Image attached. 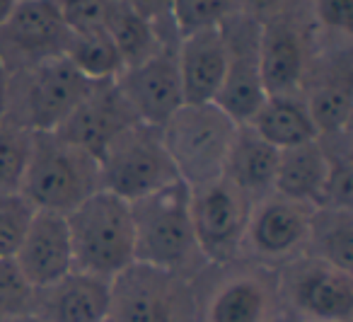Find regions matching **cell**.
I'll use <instances>...</instances> for the list:
<instances>
[{"label":"cell","mask_w":353,"mask_h":322,"mask_svg":"<svg viewBox=\"0 0 353 322\" xmlns=\"http://www.w3.org/2000/svg\"><path fill=\"white\" fill-rule=\"evenodd\" d=\"M136 262L187 276L201 252L192 225V189L172 182L131 204Z\"/></svg>","instance_id":"1"},{"label":"cell","mask_w":353,"mask_h":322,"mask_svg":"<svg viewBox=\"0 0 353 322\" xmlns=\"http://www.w3.org/2000/svg\"><path fill=\"white\" fill-rule=\"evenodd\" d=\"M73 269L112 281L136 262L131 204L112 191H94L65 216Z\"/></svg>","instance_id":"2"},{"label":"cell","mask_w":353,"mask_h":322,"mask_svg":"<svg viewBox=\"0 0 353 322\" xmlns=\"http://www.w3.org/2000/svg\"><path fill=\"white\" fill-rule=\"evenodd\" d=\"M102 189L99 162L56 133H34L20 194L37 211L68 216Z\"/></svg>","instance_id":"3"},{"label":"cell","mask_w":353,"mask_h":322,"mask_svg":"<svg viewBox=\"0 0 353 322\" xmlns=\"http://www.w3.org/2000/svg\"><path fill=\"white\" fill-rule=\"evenodd\" d=\"M235 133L237 124L216 104H182L160 126L172 167L189 189L221 180Z\"/></svg>","instance_id":"4"},{"label":"cell","mask_w":353,"mask_h":322,"mask_svg":"<svg viewBox=\"0 0 353 322\" xmlns=\"http://www.w3.org/2000/svg\"><path fill=\"white\" fill-rule=\"evenodd\" d=\"M85 80L65 59H51L10 73L6 122L30 133H54L90 93Z\"/></svg>","instance_id":"5"},{"label":"cell","mask_w":353,"mask_h":322,"mask_svg":"<svg viewBox=\"0 0 353 322\" xmlns=\"http://www.w3.org/2000/svg\"><path fill=\"white\" fill-rule=\"evenodd\" d=\"M97 162L102 189L128 204L179 180L162 146L160 129L141 122L119 131Z\"/></svg>","instance_id":"6"},{"label":"cell","mask_w":353,"mask_h":322,"mask_svg":"<svg viewBox=\"0 0 353 322\" xmlns=\"http://www.w3.org/2000/svg\"><path fill=\"white\" fill-rule=\"evenodd\" d=\"M196 298L182 274L133 262L112 278L107 322H194Z\"/></svg>","instance_id":"7"},{"label":"cell","mask_w":353,"mask_h":322,"mask_svg":"<svg viewBox=\"0 0 353 322\" xmlns=\"http://www.w3.org/2000/svg\"><path fill=\"white\" fill-rule=\"evenodd\" d=\"M281 298L300 322H351L353 274L307 254L290 259L276 278Z\"/></svg>","instance_id":"8"},{"label":"cell","mask_w":353,"mask_h":322,"mask_svg":"<svg viewBox=\"0 0 353 322\" xmlns=\"http://www.w3.org/2000/svg\"><path fill=\"white\" fill-rule=\"evenodd\" d=\"M70 30L56 0H15L10 17L0 27V61L8 73L63 59Z\"/></svg>","instance_id":"9"},{"label":"cell","mask_w":353,"mask_h":322,"mask_svg":"<svg viewBox=\"0 0 353 322\" xmlns=\"http://www.w3.org/2000/svg\"><path fill=\"white\" fill-rule=\"evenodd\" d=\"M252 201L228 180L192 189V225L196 247L206 262L228 264L245 247Z\"/></svg>","instance_id":"10"},{"label":"cell","mask_w":353,"mask_h":322,"mask_svg":"<svg viewBox=\"0 0 353 322\" xmlns=\"http://www.w3.org/2000/svg\"><path fill=\"white\" fill-rule=\"evenodd\" d=\"M312 214L314 206L269 194L252 204L242 249H250L259 262L288 264L290 259L305 254Z\"/></svg>","instance_id":"11"},{"label":"cell","mask_w":353,"mask_h":322,"mask_svg":"<svg viewBox=\"0 0 353 322\" xmlns=\"http://www.w3.org/2000/svg\"><path fill=\"white\" fill-rule=\"evenodd\" d=\"M119 95L136 122L160 129L184 104L176 49H162L155 56L128 66L114 80Z\"/></svg>","instance_id":"12"},{"label":"cell","mask_w":353,"mask_h":322,"mask_svg":"<svg viewBox=\"0 0 353 322\" xmlns=\"http://www.w3.org/2000/svg\"><path fill=\"white\" fill-rule=\"evenodd\" d=\"M310 68L305 32L293 15L259 17V75L266 97H303Z\"/></svg>","instance_id":"13"},{"label":"cell","mask_w":353,"mask_h":322,"mask_svg":"<svg viewBox=\"0 0 353 322\" xmlns=\"http://www.w3.org/2000/svg\"><path fill=\"white\" fill-rule=\"evenodd\" d=\"M112 281L68 272L49 286L34 288L32 315L37 322H107Z\"/></svg>","instance_id":"14"},{"label":"cell","mask_w":353,"mask_h":322,"mask_svg":"<svg viewBox=\"0 0 353 322\" xmlns=\"http://www.w3.org/2000/svg\"><path fill=\"white\" fill-rule=\"evenodd\" d=\"M12 259L32 288L49 286L73 272V249L65 216L34 211Z\"/></svg>","instance_id":"15"},{"label":"cell","mask_w":353,"mask_h":322,"mask_svg":"<svg viewBox=\"0 0 353 322\" xmlns=\"http://www.w3.org/2000/svg\"><path fill=\"white\" fill-rule=\"evenodd\" d=\"M136 122L131 109L119 95L117 85L112 83H92L90 93L83 102L70 112V117L56 129V136L73 146L88 151L90 155L99 158L107 143Z\"/></svg>","instance_id":"16"},{"label":"cell","mask_w":353,"mask_h":322,"mask_svg":"<svg viewBox=\"0 0 353 322\" xmlns=\"http://www.w3.org/2000/svg\"><path fill=\"white\" fill-rule=\"evenodd\" d=\"M228 41L223 27L184 37L176 44V70L184 104H213L228 73Z\"/></svg>","instance_id":"17"},{"label":"cell","mask_w":353,"mask_h":322,"mask_svg":"<svg viewBox=\"0 0 353 322\" xmlns=\"http://www.w3.org/2000/svg\"><path fill=\"white\" fill-rule=\"evenodd\" d=\"M279 153L271 143L256 136L250 126H237L235 141L228 153L223 180L242 191L252 204L274 194L276 170H279Z\"/></svg>","instance_id":"18"},{"label":"cell","mask_w":353,"mask_h":322,"mask_svg":"<svg viewBox=\"0 0 353 322\" xmlns=\"http://www.w3.org/2000/svg\"><path fill=\"white\" fill-rule=\"evenodd\" d=\"M276 283L242 272L225 278L206 303V322H269L276 305Z\"/></svg>","instance_id":"19"},{"label":"cell","mask_w":353,"mask_h":322,"mask_svg":"<svg viewBox=\"0 0 353 322\" xmlns=\"http://www.w3.org/2000/svg\"><path fill=\"white\" fill-rule=\"evenodd\" d=\"M351 64L348 54L329 64V73L317 75L312 83H305L303 100L319 136L348 133L353 112Z\"/></svg>","instance_id":"20"},{"label":"cell","mask_w":353,"mask_h":322,"mask_svg":"<svg viewBox=\"0 0 353 322\" xmlns=\"http://www.w3.org/2000/svg\"><path fill=\"white\" fill-rule=\"evenodd\" d=\"M329 160L322 143H303L279 153V170H276L274 194L300 201L317 209L322 201V191L327 184Z\"/></svg>","instance_id":"21"},{"label":"cell","mask_w":353,"mask_h":322,"mask_svg":"<svg viewBox=\"0 0 353 322\" xmlns=\"http://www.w3.org/2000/svg\"><path fill=\"white\" fill-rule=\"evenodd\" d=\"M247 126L276 151H288L319 138L303 97H266Z\"/></svg>","instance_id":"22"},{"label":"cell","mask_w":353,"mask_h":322,"mask_svg":"<svg viewBox=\"0 0 353 322\" xmlns=\"http://www.w3.org/2000/svg\"><path fill=\"white\" fill-rule=\"evenodd\" d=\"M305 254L353 272V209H314Z\"/></svg>","instance_id":"23"},{"label":"cell","mask_w":353,"mask_h":322,"mask_svg":"<svg viewBox=\"0 0 353 322\" xmlns=\"http://www.w3.org/2000/svg\"><path fill=\"white\" fill-rule=\"evenodd\" d=\"M63 59L90 83H112L123 70V61L107 30L78 32V35L70 32Z\"/></svg>","instance_id":"24"},{"label":"cell","mask_w":353,"mask_h":322,"mask_svg":"<svg viewBox=\"0 0 353 322\" xmlns=\"http://www.w3.org/2000/svg\"><path fill=\"white\" fill-rule=\"evenodd\" d=\"M240 10V3L225 0H179L170 3V17L179 41L199 32L218 30Z\"/></svg>","instance_id":"25"},{"label":"cell","mask_w":353,"mask_h":322,"mask_svg":"<svg viewBox=\"0 0 353 322\" xmlns=\"http://www.w3.org/2000/svg\"><path fill=\"white\" fill-rule=\"evenodd\" d=\"M32 136L34 133L15 124H0V194H15L22 189L32 153Z\"/></svg>","instance_id":"26"},{"label":"cell","mask_w":353,"mask_h":322,"mask_svg":"<svg viewBox=\"0 0 353 322\" xmlns=\"http://www.w3.org/2000/svg\"><path fill=\"white\" fill-rule=\"evenodd\" d=\"M34 206L20 194H0V259L12 257L25 238Z\"/></svg>","instance_id":"27"},{"label":"cell","mask_w":353,"mask_h":322,"mask_svg":"<svg viewBox=\"0 0 353 322\" xmlns=\"http://www.w3.org/2000/svg\"><path fill=\"white\" fill-rule=\"evenodd\" d=\"M34 288L30 286L15 259H0V315L6 317H30Z\"/></svg>","instance_id":"28"},{"label":"cell","mask_w":353,"mask_h":322,"mask_svg":"<svg viewBox=\"0 0 353 322\" xmlns=\"http://www.w3.org/2000/svg\"><path fill=\"white\" fill-rule=\"evenodd\" d=\"M107 10L109 0H104V3H99V0H65V3H61V15L73 35L104 30Z\"/></svg>","instance_id":"29"},{"label":"cell","mask_w":353,"mask_h":322,"mask_svg":"<svg viewBox=\"0 0 353 322\" xmlns=\"http://www.w3.org/2000/svg\"><path fill=\"white\" fill-rule=\"evenodd\" d=\"M312 20L319 30L329 35L348 37L353 30V3L351 0H319L312 6Z\"/></svg>","instance_id":"30"},{"label":"cell","mask_w":353,"mask_h":322,"mask_svg":"<svg viewBox=\"0 0 353 322\" xmlns=\"http://www.w3.org/2000/svg\"><path fill=\"white\" fill-rule=\"evenodd\" d=\"M8 80H10V73L6 70L3 61H0V124L6 122V102H8Z\"/></svg>","instance_id":"31"},{"label":"cell","mask_w":353,"mask_h":322,"mask_svg":"<svg viewBox=\"0 0 353 322\" xmlns=\"http://www.w3.org/2000/svg\"><path fill=\"white\" fill-rule=\"evenodd\" d=\"M12 8H15V0H0V27L6 25V20L10 17Z\"/></svg>","instance_id":"32"}]
</instances>
